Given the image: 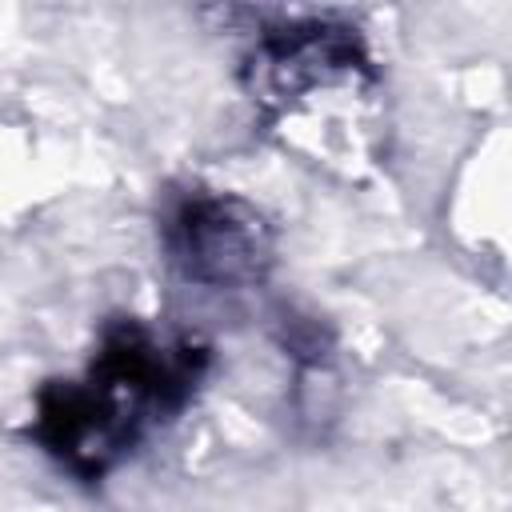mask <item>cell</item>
I'll return each mask as SVG.
<instances>
[{
  "label": "cell",
  "instance_id": "cell-1",
  "mask_svg": "<svg viewBox=\"0 0 512 512\" xmlns=\"http://www.w3.org/2000/svg\"><path fill=\"white\" fill-rule=\"evenodd\" d=\"M204 372V348L164 344L136 320L104 332L84 380H52L36 400V440L80 480L104 476L164 416L180 412Z\"/></svg>",
  "mask_w": 512,
  "mask_h": 512
},
{
  "label": "cell",
  "instance_id": "cell-2",
  "mask_svg": "<svg viewBox=\"0 0 512 512\" xmlns=\"http://www.w3.org/2000/svg\"><path fill=\"white\" fill-rule=\"evenodd\" d=\"M376 88L364 40L348 24L288 20L268 28L248 56V92L280 124H328L340 108H364Z\"/></svg>",
  "mask_w": 512,
  "mask_h": 512
},
{
  "label": "cell",
  "instance_id": "cell-3",
  "mask_svg": "<svg viewBox=\"0 0 512 512\" xmlns=\"http://www.w3.org/2000/svg\"><path fill=\"white\" fill-rule=\"evenodd\" d=\"M164 248L176 272L192 284L236 292L252 288L272 268V228L240 196L192 188L164 212Z\"/></svg>",
  "mask_w": 512,
  "mask_h": 512
}]
</instances>
